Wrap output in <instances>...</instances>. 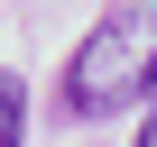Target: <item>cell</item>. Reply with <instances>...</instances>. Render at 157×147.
<instances>
[{"mask_svg":"<svg viewBox=\"0 0 157 147\" xmlns=\"http://www.w3.org/2000/svg\"><path fill=\"white\" fill-rule=\"evenodd\" d=\"M129 92H157V28L148 19H102L65 64V110H111Z\"/></svg>","mask_w":157,"mask_h":147,"instance_id":"1","label":"cell"},{"mask_svg":"<svg viewBox=\"0 0 157 147\" xmlns=\"http://www.w3.org/2000/svg\"><path fill=\"white\" fill-rule=\"evenodd\" d=\"M19 138H28V83L0 74V147H19Z\"/></svg>","mask_w":157,"mask_h":147,"instance_id":"2","label":"cell"}]
</instances>
